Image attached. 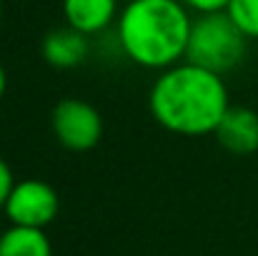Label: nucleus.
Here are the masks:
<instances>
[{
    "label": "nucleus",
    "mask_w": 258,
    "mask_h": 256,
    "mask_svg": "<svg viewBox=\"0 0 258 256\" xmlns=\"http://www.w3.org/2000/svg\"><path fill=\"white\" fill-rule=\"evenodd\" d=\"M156 123L178 136L216 133L231 108L223 76L180 61L161 71L148 95Z\"/></svg>",
    "instance_id": "1"
},
{
    "label": "nucleus",
    "mask_w": 258,
    "mask_h": 256,
    "mask_svg": "<svg viewBox=\"0 0 258 256\" xmlns=\"http://www.w3.org/2000/svg\"><path fill=\"white\" fill-rule=\"evenodd\" d=\"M115 25L120 48L136 66L166 71L185 58L193 18L180 0H131Z\"/></svg>",
    "instance_id": "2"
},
{
    "label": "nucleus",
    "mask_w": 258,
    "mask_h": 256,
    "mask_svg": "<svg viewBox=\"0 0 258 256\" xmlns=\"http://www.w3.org/2000/svg\"><path fill=\"white\" fill-rule=\"evenodd\" d=\"M248 40L251 38L231 20L226 10L201 13L198 18H193L183 61L223 76L243 63L248 53Z\"/></svg>",
    "instance_id": "3"
},
{
    "label": "nucleus",
    "mask_w": 258,
    "mask_h": 256,
    "mask_svg": "<svg viewBox=\"0 0 258 256\" xmlns=\"http://www.w3.org/2000/svg\"><path fill=\"white\" fill-rule=\"evenodd\" d=\"M50 128L55 141L76 153L90 151L103 138V118L95 106L83 98H63L50 113Z\"/></svg>",
    "instance_id": "4"
},
{
    "label": "nucleus",
    "mask_w": 258,
    "mask_h": 256,
    "mask_svg": "<svg viewBox=\"0 0 258 256\" xmlns=\"http://www.w3.org/2000/svg\"><path fill=\"white\" fill-rule=\"evenodd\" d=\"M58 211H60L58 191L40 178L15 181L5 201V216L10 219L13 226L45 229L55 221Z\"/></svg>",
    "instance_id": "5"
},
{
    "label": "nucleus",
    "mask_w": 258,
    "mask_h": 256,
    "mask_svg": "<svg viewBox=\"0 0 258 256\" xmlns=\"http://www.w3.org/2000/svg\"><path fill=\"white\" fill-rule=\"evenodd\" d=\"M216 141L221 148L236 156H248L258 151V113L243 106H231L216 128Z\"/></svg>",
    "instance_id": "6"
},
{
    "label": "nucleus",
    "mask_w": 258,
    "mask_h": 256,
    "mask_svg": "<svg viewBox=\"0 0 258 256\" xmlns=\"http://www.w3.org/2000/svg\"><path fill=\"white\" fill-rule=\"evenodd\" d=\"M88 50H90L88 35L76 30V28H71V25L50 30L43 38V45H40V53H43L45 63L53 66V68H60V71L78 68L88 58Z\"/></svg>",
    "instance_id": "7"
},
{
    "label": "nucleus",
    "mask_w": 258,
    "mask_h": 256,
    "mask_svg": "<svg viewBox=\"0 0 258 256\" xmlns=\"http://www.w3.org/2000/svg\"><path fill=\"white\" fill-rule=\"evenodd\" d=\"M66 25L95 35L118 20V0H63Z\"/></svg>",
    "instance_id": "8"
},
{
    "label": "nucleus",
    "mask_w": 258,
    "mask_h": 256,
    "mask_svg": "<svg viewBox=\"0 0 258 256\" xmlns=\"http://www.w3.org/2000/svg\"><path fill=\"white\" fill-rule=\"evenodd\" d=\"M0 256H53L45 229L10 226L0 234Z\"/></svg>",
    "instance_id": "9"
},
{
    "label": "nucleus",
    "mask_w": 258,
    "mask_h": 256,
    "mask_svg": "<svg viewBox=\"0 0 258 256\" xmlns=\"http://www.w3.org/2000/svg\"><path fill=\"white\" fill-rule=\"evenodd\" d=\"M226 13L251 40H258V0H231Z\"/></svg>",
    "instance_id": "10"
},
{
    "label": "nucleus",
    "mask_w": 258,
    "mask_h": 256,
    "mask_svg": "<svg viewBox=\"0 0 258 256\" xmlns=\"http://www.w3.org/2000/svg\"><path fill=\"white\" fill-rule=\"evenodd\" d=\"M188 10H196L198 15L201 13H221L228 8L231 0H180Z\"/></svg>",
    "instance_id": "11"
},
{
    "label": "nucleus",
    "mask_w": 258,
    "mask_h": 256,
    "mask_svg": "<svg viewBox=\"0 0 258 256\" xmlns=\"http://www.w3.org/2000/svg\"><path fill=\"white\" fill-rule=\"evenodd\" d=\"M13 186H15L13 171H10V166H8V161L0 156V209H5V201H8Z\"/></svg>",
    "instance_id": "12"
},
{
    "label": "nucleus",
    "mask_w": 258,
    "mask_h": 256,
    "mask_svg": "<svg viewBox=\"0 0 258 256\" xmlns=\"http://www.w3.org/2000/svg\"><path fill=\"white\" fill-rule=\"evenodd\" d=\"M5 88H8V73H5V68H3V63H0V100H3V95H5Z\"/></svg>",
    "instance_id": "13"
},
{
    "label": "nucleus",
    "mask_w": 258,
    "mask_h": 256,
    "mask_svg": "<svg viewBox=\"0 0 258 256\" xmlns=\"http://www.w3.org/2000/svg\"><path fill=\"white\" fill-rule=\"evenodd\" d=\"M0 15H3V0H0Z\"/></svg>",
    "instance_id": "14"
}]
</instances>
